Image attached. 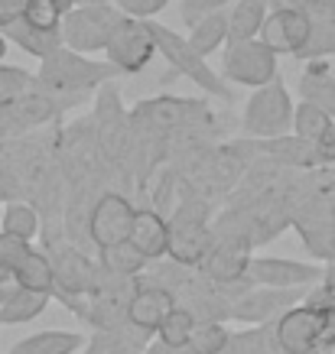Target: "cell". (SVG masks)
<instances>
[{"label":"cell","instance_id":"cell-1","mask_svg":"<svg viewBox=\"0 0 335 354\" xmlns=\"http://www.w3.org/2000/svg\"><path fill=\"white\" fill-rule=\"evenodd\" d=\"M120 72L105 59V62H95L88 59L85 53H75L69 46H59L55 53H49L46 59H39V72H36V82L39 88L53 91L55 97L69 101V108L78 104L85 97L88 88H101L114 82Z\"/></svg>","mask_w":335,"mask_h":354},{"label":"cell","instance_id":"cell-2","mask_svg":"<svg viewBox=\"0 0 335 354\" xmlns=\"http://www.w3.org/2000/svg\"><path fill=\"white\" fill-rule=\"evenodd\" d=\"M150 32H153V43H156V53L170 62V68H173L176 75H185L202 91L221 97V101H231V88L225 85V78L206 62V55L195 53L185 36H179L176 30H170V26H163L156 20H150Z\"/></svg>","mask_w":335,"mask_h":354},{"label":"cell","instance_id":"cell-3","mask_svg":"<svg viewBox=\"0 0 335 354\" xmlns=\"http://www.w3.org/2000/svg\"><path fill=\"white\" fill-rule=\"evenodd\" d=\"M120 20H124V13L114 3H75L62 13L59 36H62V46L75 49V53H105L108 36Z\"/></svg>","mask_w":335,"mask_h":354},{"label":"cell","instance_id":"cell-4","mask_svg":"<svg viewBox=\"0 0 335 354\" xmlns=\"http://www.w3.org/2000/svg\"><path fill=\"white\" fill-rule=\"evenodd\" d=\"M241 124H244V133H248V137H257V140L290 133L293 101H290V95H287V85H283L280 75L273 78V82H267V85L254 88V95H251L248 104H244Z\"/></svg>","mask_w":335,"mask_h":354},{"label":"cell","instance_id":"cell-5","mask_svg":"<svg viewBox=\"0 0 335 354\" xmlns=\"http://www.w3.org/2000/svg\"><path fill=\"white\" fill-rule=\"evenodd\" d=\"M69 108V101L62 97H55L53 91H46V88H30L26 95L20 97H10V101H3L0 104V143H7V140H17L23 133H30V130L43 127L55 114H62Z\"/></svg>","mask_w":335,"mask_h":354},{"label":"cell","instance_id":"cell-6","mask_svg":"<svg viewBox=\"0 0 335 354\" xmlns=\"http://www.w3.org/2000/svg\"><path fill=\"white\" fill-rule=\"evenodd\" d=\"M170 225V244L166 254L183 263V267H199V260L206 257L208 244H212V227H208V212L206 205L185 202L176 208L173 218H166Z\"/></svg>","mask_w":335,"mask_h":354},{"label":"cell","instance_id":"cell-7","mask_svg":"<svg viewBox=\"0 0 335 354\" xmlns=\"http://www.w3.org/2000/svg\"><path fill=\"white\" fill-rule=\"evenodd\" d=\"M277 59L280 55L267 49L257 36L254 39H241V43H228L225 55H221V78L244 88H260L280 75Z\"/></svg>","mask_w":335,"mask_h":354},{"label":"cell","instance_id":"cell-8","mask_svg":"<svg viewBox=\"0 0 335 354\" xmlns=\"http://www.w3.org/2000/svg\"><path fill=\"white\" fill-rule=\"evenodd\" d=\"M153 55H156V43H153L150 20H134V17H124L108 36V46H105V59L120 75L143 72Z\"/></svg>","mask_w":335,"mask_h":354},{"label":"cell","instance_id":"cell-9","mask_svg":"<svg viewBox=\"0 0 335 354\" xmlns=\"http://www.w3.org/2000/svg\"><path fill=\"white\" fill-rule=\"evenodd\" d=\"M303 286H293V290H277V286H248L244 292H238L235 299L228 302V319H238V322H273L280 312H287L290 306L306 299V292H300Z\"/></svg>","mask_w":335,"mask_h":354},{"label":"cell","instance_id":"cell-10","mask_svg":"<svg viewBox=\"0 0 335 354\" xmlns=\"http://www.w3.org/2000/svg\"><path fill=\"white\" fill-rule=\"evenodd\" d=\"M134 212H137V208L130 205L127 195L105 192L91 205V212H88V218H85L91 244L108 247V244H118V241H127L130 225H134Z\"/></svg>","mask_w":335,"mask_h":354},{"label":"cell","instance_id":"cell-11","mask_svg":"<svg viewBox=\"0 0 335 354\" xmlns=\"http://www.w3.org/2000/svg\"><path fill=\"white\" fill-rule=\"evenodd\" d=\"M319 263L313 260H290V257H251L248 279L254 286H277V290H293V286H309L323 277Z\"/></svg>","mask_w":335,"mask_h":354},{"label":"cell","instance_id":"cell-12","mask_svg":"<svg viewBox=\"0 0 335 354\" xmlns=\"http://www.w3.org/2000/svg\"><path fill=\"white\" fill-rule=\"evenodd\" d=\"M309 20H306L300 10H293L290 3H280V0H273L271 13H267V20L260 26L257 39L267 49H273L277 55H296V49L306 43V36H309Z\"/></svg>","mask_w":335,"mask_h":354},{"label":"cell","instance_id":"cell-13","mask_svg":"<svg viewBox=\"0 0 335 354\" xmlns=\"http://www.w3.org/2000/svg\"><path fill=\"white\" fill-rule=\"evenodd\" d=\"M316 322L319 306L303 299L273 319V335L287 354H316Z\"/></svg>","mask_w":335,"mask_h":354},{"label":"cell","instance_id":"cell-14","mask_svg":"<svg viewBox=\"0 0 335 354\" xmlns=\"http://www.w3.org/2000/svg\"><path fill=\"white\" fill-rule=\"evenodd\" d=\"M46 254H49V263H53V290L88 292V296H91L98 260H88L78 247H69V244H59V247L49 244Z\"/></svg>","mask_w":335,"mask_h":354},{"label":"cell","instance_id":"cell-15","mask_svg":"<svg viewBox=\"0 0 335 354\" xmlns=\"http://www.w3.org/2000/svg\"><path fill=\"white\" fill-rule=\"evenodd\" d=\"M176 306V292L160 286V283H150V279H141V286L130 292L127 299V319L143 332H156V325L166 319V312Z\"/></svg>","mask_w":335,"mask_h":354},{"label":"cell","instance_id":"cell-16","mask_svg":"<svg viewBox=\"0 0 335 354\" xmlns=\"http://www.w3.org/2000/svg\"><path fill=\"white\" fill-rule=\"evenodd\" d=\"M127 241L141 250L147 260L166 257V244H170V225L156 208H137L134 212V225H130Z\"/></svg>","mask_w":335,"mask_h":354},{"label":"cell","instance_id":"cell-17","mask_svg":"<svg viewBox=\"0 0 335 354\" xmlns=\"http://www.w3.org/2000/svg\"><path fill=\"white\" fill-rule=\"evenodd\" d=\"M260 153L271 156L273 162H280V166H293V169L313 172L323 166L313 140H303V137H296V133H280V137L260 140Z\"/></svg>","mask_w":335,"mask_h":354},{"label":"cell","instance_id":"cell-18","mask_svg":"<svg viewBox=\"0 0 335 354\" xmlns=\"http://www.w3.org/2000/svg\"><path fill=\"white\" fill-rule=\"evenodd\" d=\"M300 95H303V101H313L316 108H323L335 120V75L329 62H323V59L306 62V72L300 75Z\"/></svg>","mask_w":335,"mask_h":354},{"label":"cell","instance_id":"cell-19","mask_svg":"<svg viewBox=\"0 0 335 354\" xmlns=\"http://www.w3.org/2000/svg\"><path fill=\"white\" fill-rule=\"evenodd\" d=\"M273 0H235L228 10V43L254 39L271 13Z\"/></svg>","mask_w":335,"mask_h":354},{"label":"cell","instance_id":"cell-20","mask_svg":"<svg viewBox=\"0 0 335 354\" xmlns=\"http://www.w3.org/2000/svg\"><path fill=\"white\" fill-rule=\"evenodd\" d=\"M3 36H7V43H13L17 49H23L26 55H33V59H46L49 53H55L59 46H62V36H59V30H36V26H30V23L23 20H13L7 30H0Z\"/></svg>","mask_w":335,"mask_h":354},{"label":"cell","instance_id":"cell-21","mask_svg":"<svg viewBox=\"0 0 335 354\" xmlns=\"http://www.w3.org/2000/svg\"><path fill=\"white\" fill-rule=\"evenodd\" d=\"M49 292H36V290H26V286H13V292L7 299L0 302V325H23V322H33L39 319L49 306Z\"/></svg>","mask_w":335,"mask_h":354},{"label":"cell","instance_id":"cell-22","mask_svg":"<svg viewBox=\"0 0 335 354\" xmlns=\"http://www.w3.org/2000/svg\"><path fill=\"white\" fill-rule=\"evenodd\" d=\"M185 39L192 43L195 53L206 55V59L212 53H218L228 43V10H215V13H208V17H202V20H195L189 26Z\"/></svg>","mask_w":335,"mask_h":354},{"label":"cell","instance_id":"cell-23","mask_svg":"<svg viewBox=\"0 0 335 354\" xmlns=\"http://www.w3.org/2000/svg\"><path fill=\"white\" fill-rule=\"evenodd\" d=\"M82 344L85 342H82L78 332L53 328V332H36L30 338H23V342H17L7 354H75Z\"/></svg>","mask_w":335,"mask_h":354},{"label":"cell","instance_id":"cell-24","mask_svg":"<svg viewBox=\"0 0 335 354\" xmlns=\"http://www.w3.org/2000/svg\"><path fill=\"white\" fill-rule=\"evenodd\" d=\"M221 354H287L273 335V322L254 325V328H244V332H231L228 335V344Z\"/></svg>","mask_w":335,"mask_h":354},{"label":"cell","instance_id":"cell-25","mask_svg":"<svg viewBox=\"0 0 335 354\" xmlns=\"http://www.w3.org/2000/svg\"><path fill=\"white\" fill-rule=\"evenodd\" d=\"M98 263L111 270V273H120V277H141L150 260L143 257L130 241H118V244L98 247Z\"/></svg>","mask_w":335,"mask_h":354},{"label":"cell","instance_id":"cell-26","mask_svg":"<svg viewBox=\"0 0 335 354\" xmlns=\"http://www.w3.org/2000/svg\"><path fill=\"white\" fill-rule=\"evenodd\" d=\"M13 279H17V286L53 296V263H49V254L46 250H30L20 267L13 270Z\"/></svg>","mask_w":335,"mask_h":354},{"label":"cell","instance_id":"cell-27","mask_svg":"<svg viewBox=\"0 0 335 354\" xmlns=\"http://www.w3.org/2000/svg\"><path fill=\"white\" fill-rule=\"evenodd\" d=\"M192 328H195V315L185 306L176 302L173 309L166 312V319L156 325V342L166 344V348H185L189 338H192Z\"/></svg>","mask_w":335,"mask_h":354},{"label":"cell","instance_id":"cell-28","mask_svg":"<svg viewBox=\"0 0 335 354\" xmlns=\"http://www.w3.org/2000/svg\"><path fill=\"white\" fill-rule=\"evenodd\" d=\"M0 231L17 234L23 241H33V237L39 234V212L33 205L20 202V198H10L7 208L0 212Z\"/></svg>","mask_w":335,"mask_h":354},{"label":"cell","instance_id":"cell-29","mask_svg":"<svg viewBox=\"0 0 335 354\" xmlns=\"http://www.w3.org/2000/svg\"><path fill=\"white\" fill-rule=\"evenodd\" d=\"M228 335L231 332L221 325V319H195L189 348H195L199 354H221L228 344Z\"/></svg>","mask_w":335,"mask_h":354},{"label":"cell","instance_id":"cell-30","mask_svg":"<svg viewBox=\"0 0 335 354\" xmlns=\"http://www.w3.org/2000/svg\"><path fill=\"white\" fill-rule=\"evenodd\" d=\"M329 114H325L323 108H316L313 101H300V104H293V133L303 140H319L323 137V130L329 127Z\"/></svg>","mask_w":335,"mask_h":354},{"label":"cell","instance_id":"cell-31","mask_svg":"<svg viewBox=\"0 0 335 354\" xmlns=\"http://www.w3.org/2000/svg\"><path fill=\"white\" fill-rule=\"evenodd\" d=\"M335 55V26H313L306 43L296 49L293 59L300 62H316V59H332Z\"/></svg>","mask_w":335,"mask_h":354},{"label":"cell","instance_id":"cell-32","mask_svg":"<svg viewBox=\"0 0 335 354\" xmlns=\"http://www.w3.org/2000/svg\"><path fill=\"white\" fill-rule=\"evenodd\" d=\"M65 7L59 0H26L23 3V20L36 30H59Z\"/></svg>","mask_w":335,"mask_h":354},{"label":"cell","instance_id":"cell-33","mask_svg":"<svg viewBox=\"0 0 335 354\" xmlns=\"http://www.w3.org/2000/svg\"><path fill=\"white\" fill-rule=\"evenodd\" d=\"M36 85H39V82H36L33 72H26V68H20V65H3L0 62V104L10 101V97L26 95V91L36 88Z\"/></svg>","mask_w":335,"mask_h":354},{"label":"cell","instance_id":"cell-34","mask_svg":"<svg viewBox=\"0 0 335 354\" xmlns=\"http://www.w3.org/2000/svg\"><path fill=\"white\" fill-rule=\"evenodd\" d=\"M143 344L127 338V335L118 332H98L91 342H88L85 354H141Z\"/></svg>","mask_w":335,"mask_h":354},{"label":"cell","instance_id":"cell-35","mask_svg":"<svg viewBox=\"0 0 335 354\" xmlns=\"http://www.w3.org/2000/svg\"><path fill=\"white\" fill-rule=\"evenodd\" d=\"M33 250L30 241H23V237L17 234H7V231H0V270L3 273H10L13 277V270L23 263V257Z\"/></svg>","mask_w":335,"mask_h":354},{"label":"cell","instance_id":"cell-36","mask_svg":"<svg viewBox=\"0 0 335 354\" xmlns=\"http://www.w3.org/2000/svg\"><path fill=\"white\" fill-rule=\"evenodd\" d=\"M293 10H300L309 26H335V0H287Z\"/></svg>","mask_w":335,"mask_h":354},{"label":"cell","instance_id":"cell-37","mask_svg":"<svg viewBox=\"0 0 335 354\" xmlns=\"http://www.w3.org/2000/svg\"><path fill=\"white\" fill-rule=\"evenodd\" d=\"M335 351V309L319 306V322H316V354Z\"/></svg>","mask_w":335,"mask_h":354},{"label":"cell","instance_id":"cell-38","mask_svg":"<svg viewBox=\"0 0 335 354\" xmlns=\"http://www.w3.org/2000/svg\"><path fill=\"white\" fill-rule=\"evenodd\" d=\"M170 0H118V7L124 17H134V20H156L163 10H166Z\"/></svg>","mask_w":335,"mask_h":354},{"label":"cell","instance_id":"cell-39","mask_svg":"<svg viewBox=\"0 0 335 354\" xmlns=\"http://www.w3.org/2000/svg\"><path fill=\"white\" fill-rule=\"evenodd\" d=\"M228 3H235V0H183V3H179V17H183L185 26H192L195 20H202L208 13L225 10Z\"/></svg>","mask_w":335,"mask_h":354},{"label":"cell","instance_id":"cell-40","mask_svg":"<svg viewBox=\"0 0 335 354\" xmlns=\"http://www.w3.org/2000/svg\"><path fill=\"white\" fill-rule=\"evenodd\" d=\"M316 153H319L323 166H332L335 162V120H329V127L323 130V137L316 140Z\"/></svg>","mask_w":335,"mask_h":354},{"label":"cell","instance_id":"cell-41","mask_svg":"<svg viewBox=\"0 0 335 354\" xmlns=\"http://www.w3.org/2000/svg\"><path fill=\"white\" fill-rule=\"evenodd\" d=\"M23 3H26V0H0V30H7L13 20H20Z\"/></svg>","mask_w":335,"mask_h":354},{"label":"cell","instance_id":"cell-42","mask_svg":"<svg viewBox=\"0 0 335 354\" xmlns=\"http://www.w3.org/2000/svg\"><path fill=\"white\" fill-rule=\"evenodd\" d=\"M325 205H329V215L335 218V189H329V192H325Z\"/></svg>","mask_w":335,"mask_h":354},{"label":"cell","instance_id":"cell-43","mask_svg":"<svg viewBox=\"0 0 335 354\" xmlns=\"http://www.w3.org/2000/svg\"><path fill=\"white\" fill-rule=\"evenodd\" d=\"M7 49H10V43H7V36H3V32H0V62H3V59H7Z\"/></svg>","mask_w":335,"mask_h":354},{"label":"cell","instance_id":"cell-44","mask_svg":"<svg viewBox=\"0 0 335 354\" xmlns=\"http://www.w3.org/2000/svg\"><path fill=\"white\" fill-rule=\"evenodd\" d=\"M173 354H199V351H195V348H189V344H185V348H173Z\"/></svg>","mask_w":335,"mask_h":354},{"label":"cell","instance_id":"cell-45","mask_svg":"<svg viewBox=\"0 0 335 354\" xmlns=\"http://www.w3.org/2000/svg\"><path fill=\"white\" fill-rule=\"evenodd\" d=\"M78 3H118V0H78Z\"/></svg>","mask_w":335,"mask_h":354},{"label":"cell","instance_id":"cell-46","mask_svg":"<svg viewBox=\"0 0 335 354\" xmlns=\"http://www.w3.org/2000/svg\"><path fill=\"white\" fill-rule=\"evenodd\" d=\"M59 3H62V7H65V10H69V7H75V3H78V0H59Z\"/></svg>","mask_w":335,"mask_h":354}]
</instances>
